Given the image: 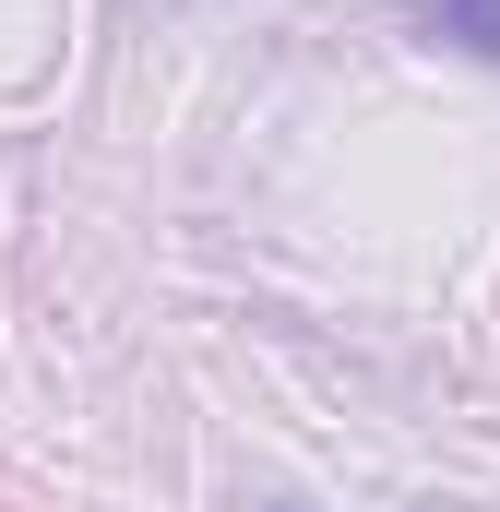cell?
Instances as JSON below:
<instances>
[{"label": "cell", "instance_id": "6da1fadb", "mask_svg": "<svg viewBox=\"0 0 500 512\" xmlns=\"http://www.w3.org/2000/svg\"><path fill=\"white\" fill-rule=\"evenodd\" d=\"M417 36H441L465 60H500V0H417Z\"/></svg>", "mask_w": 500, "mask_h": 512}]
</instances>
